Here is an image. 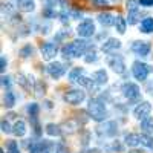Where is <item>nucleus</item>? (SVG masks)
Here are the masks:
<instances>
[{
  "mask_svg": "<svg viewBox=\"0 0 153 153\" xmlns=\"http://www.w3.org/2000/svg\"><path fill=\"white\" fill-rule=\"evenodd\" d=\"M89 43L86 40H75L69 45H65L61 48V55L65 58H75V57H81L87 52Z\"/></svg>",
  "mask_w": 153,
  "mask_h": 153,
  "instance_id": "1",
  "label": "nucleus"
},
{
  "mask_svg": "<svg viewBox=\"0 0 153 153\" xmlns=\"http://www.w3.org/2000/svg\"><path fill=\"white\" fill-rule=\"evenodd\" d=\"M87 112L89 115H91V118L97 123H101V121H104L106 120V106L101 103L100 100L97 98H91L89 100V104H87Z\"/></svg>",
  "mask_w": 153,
  "mask_h": 153,
  "instance_id": "2",
  "label": "nucleus"
},
{
  "mask_svg": "<svg viewBox=\"0 0 153 153\" xmlns=\"http://www.w3.org/2000/svg\"><path fill=\"white\" fill-rule=\"evenodd\" d=\"M153 72V68L150 65H147V63H143V61H135L132 65V74L136 80L139 81H144L147 80L149 74Z\"/></svg>",
  "mask_w": 153,
  "mask_h": 153,
  "instance_id": "3",
  "label": "nucleus"
},
{
  "mask_svg": "<svg viewBox=\"0 0 153 153\" xmlns=\"http://www.w3.org/2000/svg\"><path fill=\"white\" fill-rule=\"evenodd\" d=\"M97 133L101 136V138H112L118 133V126L117 123H113V121H106L104 124H101L97 127Z\"/></svg>",
  "mask_w": 153,
  "mask_h": 153,
  "instance_id": "4",
  "label": "nucleus"
},
{
  "mask_svg": "<svg viewBox=\"0 0 153 153\" xmlns=\"http://www.w3.org/2000/svg\"><path fill=\"white\" fill-rule=\"evenodd\" d=\"M76 32H78L80 37L83 38H89L95 34V23L91 20V19H86L83 20L78 26H76Z\"/></svg>",
  "mask_w": 153,
  "mask_h": 153,
  "instance_id": "5",
  "label": "nucleus"
},
{
  "mask_svg": "<svg viewBox=\"0 0 153 153\" xmlns=\"http://www.w3.org/2000/svg\"><path fill=\"white\" fill-rule=\"evenodd\" d=\"M63 98H65V101L68 104L76 106V104H80L81 101L86 98V94L81 91V89H72V91H68Z\"/></svg>",
  "mask_w": 153,
  "mask_h": 153,
  "instance_id": "6",
  "label": "nucleus"
},
{
  "mask_svg": "<svg viewBox=\"0 0 153 153\" xmlns=\"http://www.w3.org/2000/svg\"><path fill=\"white\" fill-rule=\"evenodd\" d=\"M107 65L113 72H117V74H124L126 72L124 58L121 55H109L107 57Z\"/></svg>",
  "mask_w": 153,
  "mask_h": 153,
  "instance_id": "7",
  "label": "nucleus"
},
{
  "mask_svg": "<svg viewBox=\"0 0 153 153\" xmlns=\"http://www.w3.org/2000/svg\"><path fill=\"white\" fill-rule=\"evenodd\" d=\"M121 92H123V97L127 98V100H138L139 94H141L139 87L133 83H124L121 86Z\"/></svg>",
  "mask_w": 153,
  "mask_h": 153,
  "instance_id": "8",
  "label": "nucleus"
},
{
  "mask_svg": "<svg viewBox=\"0 0 153 153\" xmlns=\"http://www.w3.org/2000/svg\"><path fill=\"white\" fill-rule=\"evenodd\" d=\"M150 110H152V106L149 101H143V103H139L135 109H133V117L136 120H144L150 115Z\"/></svg>",
  "mask_w": 153,
  "mask_h": 153,
  "instance_id": "9",
  "label": "nucleus"
},
{
  "mask_svg": "<svg viewBox=\"0 0 153 153\" xmlns=\"http://www.w3.org/2000/svg\"><path fill=\"white\" fill-rule=\"evenodd\" d=\"M40 52H42V57H43V60H52L55 55H57V52H58V48H57V45L55 43H43L42 46H40Z\"/></svg>",
  "mask_w": 153,
  "mask_h": 153,
  "instance_id": "10",
  "label": "nucleus"
},
{
  "mask_svg": "<svg viewBox=\"0 0 153 153\" xmlns=\"http://www.w3.org/2000/svg\"><path fill=\"white\" fill-rule=\"evenodd\" d=\"M46 71H48V74L52 76V78H60V76H63L65 75V72H66V68H65V65L63 63H58V61H55V63H51V65L46 68Z\"/></svg>",
  "mask_w": 153,
  "mask_h": 153,
  "instance_id": "11",
  "label": "nucleus"
},
{
  "mask_svg": "<svg viewBox=\"0 0 153 153\" xmlns=\"http://www.w3.org/2000/svg\"><path fill=\"white\" fill-rule=\"evenodd\" d=\"M132 51L139 57H147L150 54V45L147 42H133Z\"/></svg>",
  "mask_w": 153,
  "mask_h": 153,
  "instance_id": "12",
  "label": "nucleus"
},
{
  "mask_svg": "<svg viewBox=\"0 0 153 153\" xmlns=\"http://www.w3.org/2000/svg\"><path fill=\"white\" fill-rule=\"evenodd\" d=\"M120 48H121L120 40H117V38H107L103 43V46H101V51H103L104 54H112V52H117Z\"/></svg>",
  "mask_w": 153,
  "mask_h": 153,
  "instance_id": "13",
  "label": "nucleus"
},
{
  "mask_svg": "<svg viewBox=\"0 0 153 153\" xmlns=\"http://www.w3.org/2000/svg\"><path fill=\"white\" fill-rule=\"evenodd\" d=\"M92 80H94V83L97 86H104L107 83V80H109V76H107L104 69H100V71H95L92 74Z\"/></svg>",
  "mask_w": 153,
  "mask_h": 153,
  "instance_id": "14",
  "label": "nucleus"
},
{
  "mask_svg": "<svg viewBox=\"0 0 153 153\" xmlns=\"http://www.w3.org/2000/svg\"><path fill=\"white\" fill-rule=\"evenodd\" d=\"M115 20H117V17H113L112 14H109V12H101V14L98 16V22L103 25V26H106V28L115 25Z\"/></svg>",
  "mask_w": 153,
  "mask_h": 153,
  "instance_id": "15",
  "label": "nucleus"
},
{
  "mask_svg": "<svg viewBox=\"0 0 153 153\" xmlns=\"http://www.w3.org/2000/svg\"><path fill=\"white\" fill-rule=\"evenodd\" d=\"M12 133H14L16 136H19V138H22V136L26 135V124H25V121L17 120L16 124L12 126Z\"/></svg>",
  "mask_w": 153,
  "mask_h": 153,
  "instance_id": "16",
  "label": "nucleus"
},
{
  "mask_svg": "<svg viewBox=\"0 0 153 153\" xmlns=\"http://www.w3.org/2000/svg\"><path fill=\"white\" fill-rule=\"evenodd\" d=\"M124 143H126V146H129V147H136L138 144H141V135L127 133L124 136Z\"/></svg>",
  "mask_w": 153,
  "mask_h": 153,
  "instance_id": "17",
  "label": "nucleus"
},
{
  "mask_svg": "<svg viewBox=\"0 0 153 153\" xmlns=\"http://www.w3.org/2000/svg\"><path fill=\"white\" fill-rule=\"evenodd\" d=\"M17 8L23 12H32L35 8L34 0H17Z\"/></svg>",
  "mask_w": 153,
  "mask_h": 153,
  "instance_id": "18",
  "label": "nucleus"
},
{
  "mask_svg": "<svg viewBox=\"0 0 153 153\" xmlns=\"http://www.w3.org/2000/svg\"><path fill=\"white\" fill-rule=\"evenodd\" d=\"M139 31L144 32V34L153 32V19H152V17H146V19L141 22V25H139Z\"/></svg>",
  "mask_w": 153,
  "mask_h": 153,
  "instance_id": "19",
  "label": "nucleus"
},
{
  "mask_svg": "<svg viewBox=\"0 0 153 153\" xmlns=\"http://www.w3.org/2000/svg\"><path fill=\"white\" fill-rule=\"evenodd\" d=\"M48 149H49L48 141H38L31 146V152H38V153H48Z\"/></svg>",
  "mask_w": 153,
  "mask_h": 153,
  "instance_id": "20",
  "label": "nucleus"
},
{
  "mask_svg": "<svg viewBox=\"0 0 153 153\" xmlns=\"http://www.w3.org/2000/svg\"><path fill=\"white\" fill-rule=\"evenodd\" d=\"M115 28L120 34H124L126 32V28H127V20L121 16H117V20H115Z\"/></svg>",
  "mask_w": 153,
  "mask_h": 153,
  "instance_id": "21",
  "label": "nucleus"
},
{
  "mask_svg": "<svg viewBox=\"0 0 153 153\" xmlns=\"http://www.w3.org/2000/svg\"><path fill=\"white\" fill-rule=\"evenodd\" d=\"M141 129H143L146 133H152V132H153V118L147 117V118L141 120Z\"/></svg>",
  "mask_w": 153,
  "mask_h": 153,
  "instance_id": "22",
  "label": "nucleus"
},
{
  "mask_svg": "<svg viewBox=\"0 0 153 153\" xmlns=\"http://www.w3.org/2000/svg\"><path fill=\"white\" fill-rule=\"evenodd\" d=\"M84 74V71L81 69V68H74L71 72H69V81H72V83H76L80 80V76Z\"/></svg>",
  "mask_w": 153,
  "mask_h": 153,
  "instance_id": "23",
  "label": "nucleus"
},
{
  "mask_svg": "<svg viewBox=\"0 0 153 153\" xmlns=\"http://www.w3.org/2000/svg\"><path fill=\"white\" fill-rule=\"evenodd\" d=\"M3 103H5V106L6 107H14V104H16V95L12 94L11 91H8L6 94H5V98H3Z\"/></svg>",
  "mask_w": 153,
  "mask_h": 153,
  "instance_id": "24",
  "label": "nucleus"
},
{
  "mask_svg": "<svg viewBox=\"0 0 153 153\" xmlns=\"http://www.w3.org/2000/svg\"><path fill=\"white\" fill-rule=\"evenodd\" d=\"M46 133L49 136H60L61 135V130L57 124H48L46 126Z\"/></svg>",
  "mask_w": 153,
  "mask_h": 153,
  "instance_id": "25",
  "label": "nucleus"
},
{
  "mask_svg": "<svg viewBox=\"0 0 153 153\" xmlns=\"http://www.w3.org/2000/svg\"><path fill=\"white\" fill-rule=\"evenodd\" d=\"M98 60V54H97V51L92 48V49H89L87 52L84 54V61L86 63H95Z\"/></svg>",
  "mask_w": 153,
  "mask_h": 153,
  "instance_id": "26",
  "label": "nucleus"
},
{
  "mask_svg": "<svg viewBox=\"0 0 153 153\" xmlns=\"http://www.w3.org/2000/svg\"><path fill=\"white\" fill-rule=\"evenodd\" d=\"M141 144L147 149L153 150V136H150V133H144L141 135Z\"/></svg>",
  "mask_w": 153,
  "mask_h": 153,
  "instance_id": "27",
  "label": "nucleus"
},
{
  "mask_svg": "<svg viewBox=\"0 0 153 153\" xmlns=\"http://www.w3.org/2000/svg\"><path fill=\"white\" fill-rule=\"evenodd\" d=\"M16 8L17 6H12L11 3H3L2 5V14L3 16H16Z\"/></svg>",
  "mask_w": 153,
  "mask_h": 153,
  "instance_id": "28",
  "label": "nucleus"
},
{
  "mask_svg": "<svg viewBox=\"0 0 153 153\" xmlns=\"http://www.w3.org/2000/svg\"><path fill=\"white\" fill-rule=\"evenodd\" d=\"M26 112L29 113V118H32V117H38V112H40V107H38V104H37V103H31V104H28Z\"/></svg>",
  "mask_w": 153,
  "mask_h": 153,
  "instance_id": "29",
  "label": "nucleus"
},
{
  "mask_svg": "<svg viewBox=\"0 0 153 153\" xmlns=\"http://www.w3.org/2000/svg\"><path fill=\"white\" fill-rule=\"evenodd\" d=\"M139 19V11H129V17H127V23L135 25Z\"/></svg>",
  "mask_w": 153,
  "mask_h": 153,
  "instance_id": "30",
  "label": "nucleus"
},
{
  "mask_svg": "<svg viewBox=\"0 0 153 153\" xmlns=\"http://www.w3.org/2000/svg\"><path fill=\"white\" fill-rule=\"evenodd\" d=\"M32 52H34V48H32L31 45H26V46H23V48H22L20 55H22L23 58H28L29 55H32Z\"/></svg>",
  "mask_w": 153,
  "mask_h": 153,
  "instance_id": "31",
  "label": "nucleus"
},
{
  "mask_svg": "<svg viewBox=\"0 0 153 153\" xmlns=\"http://www.w3.org/2000/svg\"><path fill=\"white\" fill-rule=\"evenodd\" d=\"M8 153H20L19 144H17L16 141H9V143H8Z\"/></svg>",
  "mask_w": 153,
  "mask_h": 153,
  "instance_id": "32",
  "label": "nucleus"
},
{
  "mask_svg": "<svg viewBox=\"0 0 153 153\" xmlns=\"http://www.w3.org/2000/svg\"><path fill=\"white\" fill-rule=\"evenodd\" d=\"M139 0H127V9L129 11H138Z\"/></svg>",
  "mask_w": 153,
  "mask_h": 153,
  "instance_id": "33",
  "label": "nucleus"
},
{
  "mask_svg": "<svg viewBox=\"0 0 153 153\" xmlns=\"http://www.w3.org/2000/svg\"><path fill=\"white\" fill-rule=\"evenodd\" d=\"M106 149H107V150H117V152H121V150H123V144H120L118 141H113V143H112L110 146H107Z\"/></svg>",
  "mask_w": 153,
  "mask_h": 153,
  "instance_id": "34",
  "label": "nucleus"
},
{
  "mask_svg": "<svg viewBox=\"0 0 153 153\" xmlns=\"http://www.w3.org/2000/svg\"><path fill=\"white\" fill-rule=\"evenodd\" d=\"M2 132H3V133H11V132H12V127H11V124H9L6 120L2 121Z\"/></svg>",
  "mask_w": 153,
  "mask_h": 153,
  "instance_id": "35",
  "label": "nucleus"
},
{
  "mask_svg": "<svg viewBox=\"0 0 153 153\" xmlns=\"http://www.w3.org/2000/svg\"><path fill=\"white\" fill-rule=\"evenodd\" d=\"M69 29L68 31H60L58 34H57V37H55V42H61L63 40V38H66V37H69Z\"/></svg>",
  "mask_w": 153,
  "mask_h": 153,
  "instance_id": "36",
  "label": "nucleus"
},
{
  "mask_svg": "<svg viewBox=\"0 0 153 153\" xmlns=\"http://www.w3.org/2000/svg\"><path fill=\"white\" fill-rule=\"evenodd\" d=\"M11 83H12V81H11V76H5V75L2 76V86H3V87L9 89V87H11Z\"/></svg>",
  "mask_w": 153,
  "mask_h": 153,
  "instance_id": "37",
  "label": "nucleus"
},
{
  "mask_svg": "<svg viewBox=\"0 0 153 153\" xmlns=\"http://www.w3.org/2000/svg\"><path fill=\"white\" fill-rule=\"evenodd\" d=\"M139 5L141 6H153V0H139Z\"/></svg>",
  "mask_w": 153,
  "mask_h": 153,
  "instance_id": "38",
  "label": "nucleus"
},
{
  "mask_svg": "<svg viewBox=\"0 0 153 153\" xmlns=\"http://www.w3.org/2000/svg\"><path fill=\"white\" fill-rule=\"evenodd\" d=\"M95 6H107V0H94Z\"/></svg>",
  "mask_w": 153,
  "mask_h": 153,
  "instance_id": "39",
  "label": "nucleus"
},
{
  "mask_svg": "<svg viewBox=\"0 0 153 153\" xmlns=\"http://www.w3.org/2000/svg\"><path fill=\"white\" fill-rule=\"evenodd\" d=\"M5 69H6V58L2 57V58H0V71L5 72Z\"/></svg>",
  "mask_w": 153,
  "mask_h": 153,
  "instance_id": "40",
  "label": "nucleus"
},
{
  "mask_svg": "<svg viewBox=\"0 0 153 153\" xmlns=\"http://www.w3.org/2000/svg\"><path fill=\"white\" fill-rule=\"evenodd\" d=\"M147 91H149V94H150V95H153V81L147 84Z\"/></svg>",
  "mask_w": 153,
  "mask_h": 153,
  "instance_id": "41",
  "label": "nucleus"
},
{
  "mask_svg": "<svg viewBox=\"0 0 153 153\" xmlns=\"http://www.w3.org/2000/svg\"><path fill=\"white\" fill-rule=\"evenodd\" d=\"M0 153H5V150H0Z\"/></svg>",
  "mask_w": 153,
  "mask_h": 153,
  "instance_id": "42",
  "label": "nucleus"
},
{
  "mask_svg": "<svg viewBox=\"0 0 153 153\" xmlns=\"http://www.w3.org/2000/svg\"><path fill=\"white\" fill-rule=\"evenodd\" d=\"M132 153H141V152H132Z\"/></svg>",
  "mask_w": 153,
  "mask_h": 153,
  "instance_id": "43",
  "label": "nucleus"
},
{
  "mask_svg": "<svg viewBox=\"0 0 153 153\" xmlns=\"http://www.w3.org/2000/svg\"><path fill=\"white\" fill-rule=\"evenodd\" d=\"M31 153H38V152H31Z\"/></svg>",
  "mask_w": 153,
  "mask_h": 153,
  "instance_id": "44",
  "label": "nucleus"
}]
</instances>
